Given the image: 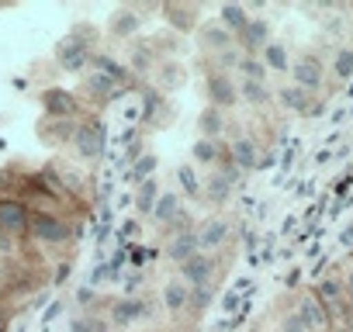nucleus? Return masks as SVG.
I'll return each instance as SVG.
<instances>
[{"label": "nucleus", "instance_id": "f257e3e1", "mask_svg": "<svg viewBox=\"0 0 353 332\" xmlns=\"http://www.w3.org/2000/svg\"><path fill=\"white\" fill-rule=\"evenodd\" d=\"M90 25H77V32H70L59 45H56V59H59V66L66 70V73H80V70H87L90 66V56H94V49H90ZM97 35V32H94Z\"/></svg>", "mask_w": 353, "mask_h": 332}, {"label": "nucleus", "instance_id": "f03ea898", "mask_svg": "<svg viewBox=\"0 0 353 332\" xmlns=\"http://www.w3.org/2000/svg\"><path fill=\"white\" fill-rule=\"evenodd\" d=\"M28 232H32V239L49 242V246H63V242H70V239H73L70 222H66V218H59V215H52V211H35V215H32V222H28Z\"/></svg>", "mask_w": 353, "mask_h": 332}, {"label": "nucleus", "instance_id": "7ed1b4c3", "mask_svg": "<svg viewBox=\"0 0 353 332\" xmlns=\"http://www.w3.org/2000/svg\"><path fill=\"white\" fill-rule=\"evenodd\" d=\"M215 273H219V263L212 253H198L191 260L181 263V280L194 291V287H212L215 284Z\"/></svg>", "mask_w": 353, "mask_h": 332}, {"label": "nucleus", "instance_id": "20e7f679", "mask_svg": "<svg viewBox=\"0 0 353 332\" xmlns=\"http://www.w3.org/2000/svg\"><path fill=\"white\" fill-rule=\"evenodd\" d=\"M28 222H32V211L21 198H0V232H8L14 239L28 232Z\"/></svg>", "mask_w": 353, "mask_h": 332}, {"label": "nucleus", "instance_id": "39448f33", "mask_svg": "<svg viewBox=\"0 0 353 332\" xmlns=\"http://www.w3.org/2000/svg\"><path fill=\"white\" fill-rule=\"evenodd\" d=\"M205 94H208V101H212V107H232L236 101H239V87L232 83V73H208L205 76Z\"/></svg>", "mask_w": 353, "mask_h": 332}, {"label": "nucleus", "instance_id": "423d86ee", "mask_svg": "<svg viewBox=\"0 0 353 332\" xmlns=\"http://www.w3.org/2000/svg\"><path fill=\"white\" fill-rule=\"evenodd\" d=\"M42 107H46V118H56V121H70L73 114H80V101L63 87L42 90Z\"/></svg>", "mask_w": 353, "mask_h": 332}, {"label": "nucleus", "instance_id": "0eeeda50", "mask_svg": "<svg viewBox=\"0 0 353 332\" xmlns=\"http://www.w3.org/2000/svg\"><path fill=\"white\" fill-rule=\"evenodd\" d=\"M152 315V301L149 298H118L114 304H111V322L114 325H121V329H128V325H135V322H142V318H149Z\"/></svg>", "mask_w": 353, "mask_h": 332}, {"label": "nucleus", "instance_id": "6e6552de", "mask_svg": "<svg viewBox=\"0 0 353 332\" xmlns=\"http://www.w3.org/2000/svg\"><path fill=\"white\" fill-rule=\"evenodd\" d=\"M73 142H77V152L83 159H101L104 156V125L101 121L97 125H90V121L77 125L73 128Z\"/></svg>", "mask_w": 353, "mask_h": 332}, {"label": "nucleus", "instance_id": "1a4fd4ad", "mask_svg": "<svg viewBox=\"0 0 353 332\" xmlns=\"http://www.w3.org/2000/svg\"><path fill=\"white\" fill-rule=\"evenodd\" d=\"M198 246H201V253H212V249H219V246H225V239L232 236V222L229 218H222V215H215V218H205V222H198Z\"/></svg>", "mask_w": 353, "mask_h": 332}, {"label": "nucleus", "instance_id": "9d476101", "mask_svg": "<svg viewBox=\"0 0 353 332\" xmlns=\"http://www.w3.org/2000/svg\"><path fill=\"white\" fill-rule=\"evenodd\" d=\"M184 211V198L176 194V191H163L159 194V201H156V208H152V222H156V229L159 232H166L170 225H173V218Z\"/></svg>", "mask_w": 353, "mask_h": 332}, {"label": "nucleus", "instance_id": "9b49d317", "mask_svg": "<svg viewBox=\"0 0 353 332\" xmlns=\"http://www.w3.org/2000/svg\"><path fill=\"white\" fill-rule=\"evenodd\" d=\"M291 76H294V87H301V90H319L322 87V63L315 59V56H301L294 66H291Z\"/></svg>", "mask_w": 353, "mask_h": 332}, {"label": "nucleus", "instance_id": "f8f14e48", "mask_svg": "<svg viewBox=\"0 0 353 332\" xmlns=\"http://www.w3.org/2000/svg\"><path fill=\"white\" fill-rule=\"evenodd\" d=\"M298 318H301V325L312 332V329H325L329 325V308L319 301V294H305L301 301H298V311H294Z\"/></svg>", "mask_w": 353, "mask_h": 332}, {"label": "nucleus", "instance_id": "ddd939ff", "mask_svg": "<svg viewBox=\"0 0 353 332\" xmlns=\"http://www.w3.org/2000/svg\"><path fill=\"white\" fill-rule=\"evenodd\" d=\"M188 304H191V287L181 277H170L163 284V308L170 315H181V311H188Z\"/></svg>", "mask_w": 353, "mask_h": 332}, {"label": "nucleus", "instance_id": "4468645a", "mask_svg": "<svg viewBox=\"0 0 353 332\" xmlns=\"http://www.w3.org/2000/svg\"><path fill=\"white\" fill-rule=\"evenodd\" d=\"M225 152H229V159L239 166L243 174L256 170V163H260V159H256V138H250V135H239V138H232Z\"/></svg>", "mask_w": 353, "mask_h": 332}, {"label": "nucleus", "instance_id": "2eb2a0df", "mask_svg": "<svg viewBox=\"0 0 353 332\" xmlns=\"http://www.w3.org/2000/svg\"><path fill=\"white\" fill-rule=\"evenodd\" d=\"M142 28V14H139V8H121V11H114L111 14V21H108V32H111V39H132L135 32Z\"/></svg>", "mask_w": 353, "mask_h": 332}, {"label": "nucleus", "instance_id": "dca6fc26", "mask_svg": "<svg viewBox=\"0 0 353 332\" xmlns=\"http://www.w3.org/2000/svg\"><path fill=\"white\" fill-rule=\"evenodd\" d=\"M201 253V246H198V232H176V236H170V242H166V256L181 267L184 260H191V256H198Z\"/></svg>", "mask_w": 353, "mask_h": 332}, {"label": "nucleus", "instance_id": "f3484780", "mask_svg": "<svg viewBox=\"0 0 353 332\" xmlns=\"http://www.w3.org/2000/svg\"><path fill=\"white\" fill-rule=\"evenodd\" d=\"M90 66H94V73H104L108 80H114L118 87H125L128 80H132V70H128V63H118L114 56H108V52H94L90 56Z\"/></svg>", "mask_w": 353, "mask_h": 332}, {"label": "nucleus", "instance_id": "a211bd4d", "mask_svg": "<svg viewBox=\"0 0 353 332\" xmlns=\"http://www.w3.org/2000/svg\"><path fill=\"white\" fill-rule=\"evenodd\" d=\"M198 45L219 56V52H225L232 45V35L222 28V21H208L205 28H198Z\"/></svg>", "mask_w": 353, "mask_h": 332}, {"label": "nucleus", "instance_id": "6ab92c4d", "mask_svg": "<svg viewBox=\"0 0 353 332\" xmlns=\"http://www.w3.org/2000/svg\"><path fill=\"white\" fill-rule=\"evenodd\" d=\"M229 198H232V184H229L219 170H212V174L205 177V184H201V201H208V205L222 208Z\"/></svg>", "mask_w": 353, "mask_h": 332}, {"label": "nucleus", "instance_id": "aec40b11", "mask_svg": "<svg viewBox=\"0 0 353 332\" xmlns=\"http://www.w3.org/2000/svg\"><path fill=\"white\" fill-rule=\"evenodd\" d=\"M83 90H87L97 104H108V101L121 97V90H125V87H118V83H114V80H108L104 73H90V76L83 80Z\"/></svg>", "mask_w": 353, "mask_h": 332}, {"label": "nucleus", "instance_id": "412c9836", "mask_svg": "<svg viewBox=\"0 0 353 332\" xmlns=\"http://www.w3.org/2000/svg\"><path fill=\"white\" fill-rule=\"evenodd\" d=\"M191 159L201 163V166H219V163L225 159V149H222L219 138H198V142L191 145Z\"/></svg>", "mask_w": 353, "mask_h": 332}, {"label": "nucleus", "instance_id": "4be33fe9", "mask_svg": "<svg viewBox=\"0 0 353 332\" xmlns=\"http://www.w3.org/2000/svg\"><path fill=\"white\" fill-rule=\"evenodd\" d=\"M239 42L246 45L250 56H256V49H267V45H270V25H267V21H250L246 32L239 35Z\"/></svg>", "mask_w": 353, "mask_h": 332}, {"label": "nucleus", "instance_id": "5701e85b", "mask_svg": "<svg viewBox=\"0 0 353 332\" xmlns=\"http://www.w3.org/2000/svg\"><path fill=\"white\" fill-rule=\"evenodd\" d=\"M219 21H222V28H225L229 35H243L246 25H250V14H246L243 4H225V8L219 11Z\"/></svg>", "mask_w": 353, "mask_h": 332}, {"label": "nucleus", "instance_id": "b1692460", "mask_svg": "<svg viewBox=\"0 0 353 332\" xmlns=\"http://www.w3.org/2000/svg\"><path fill=\"white\" fill-rule=\"evenodd\" d=\"M281 104L288 107V111H294V114H308L312 111V94L308 90H301V87H281Z\"/></svg>", "mask_w": 353, "mask_h": 332}, {"label": "nucleus", "instance_id": "393cba45", "mask_svg": "<svg viewBox=\"0 0 353 332\" xmlns=\"http://www.w3.org/2000/svg\"><path fill=\"white\" fill-rule=\"evenodd\" d=\"M198 128H201V138H219V135L225 132V114L208 104V107L201 111V118H198Z\"/></svg>", "mask_w": 353, "mask_h": 332}, {"label": "nucleus", "instance_id": "a878e982", "mask_svg": "<svg viewBox=\"0 0 353 332\" xmlns=\"http://www.w3.org/2000/svg\"><path fill=\"white\" fill-rule=\"evenodd\" d=\"M156 201H159V187H156V180L139 184V191H135V211H139V215H152Z\"/></svg>", "mask_w": 353, "mask_h": 332}, {"label": "nucleus", "instance_id": "bb28decb", "mask_svg": "<svg viewBox=\"0 0 353 332\" xmlns=\"http://www.w3.org/2000/svg\"><path fill=\"white\" fill-rule=\"evenodd\" d=\"M176 180H181V187H184V198L201 201V180H198V174H194V166H191V163L176 166Z\"/></svg>", "mask_w": 353, "mask_h": 332}, {"label": "nucleus", "instance_id": "cd10ccee", "mask_svg": "<svg viewBox=\"0 0 353 332\" xmlns=\"http://www.w3.org/2000/svg\"><path fill=\"white\" fill-rule=\"evenodd\" d=\"M156 166H159V159H156L152 152H145V156L132 166V170L125 174V180H128V184H145V180H152V170H156Z\"/></svg>", "mask_w": 353, "mask_h": 332}, {"label": "nucleus", "instance_id": "c85d7f7f", "mask_svg": "<svg viewBox=\"0 0 353 332\" xmlns=\"http://www.w3.org/2000/svg\"><path fill=\"white\" fill-rule=\"evenodd\" d=\"M236 70L243 73V80H260V83H267V63H263L260 56H250V52H246Z\"/></svg>", "mask_w": 353, "mask_h": 332}, {"label": "nucleus", "instance_id": "c756f323", "mask_svg": "<svg viewBox=\"0 0 353 332\" xmlns=\"http://www.w3.org/2000/svg\"><path fill=\"white\" fill-rule=\"evenodd\" d=\"M39 135H42V138H49V145H56V142L73 138V125H70V121H56V118H49V121L39 128Z\"/></svg>", "mask_w": 353, "mask_h": 332}, {"label": "nucleus", "instance_id": "7c9ffc66", "mask_svg": "<svg viewBox=\"0 0 353 332\" xmlns=\"http://www.w3.org/2000/svg\"><path fill=\"white\" fill-rule=\"evenodd\" d=\"M239 97L250 101V104H267L270 101V87L260 83V80H243L239 83Z\"/></svg>", "mask_w": 353, "mask_h": 332}, {"label": "nucleus", "instance_id": "2f4dec72", "mask_svg": "<svg viewBox=\"0 0 353 332\" xmlns=\"http://www.w3.org/2000/svg\"><path fill=\"white\" fill-rule=\"evenodd\" d=\"M152 63H156L152 45L139 42V45H135V52H132V59H128V70H132V73H145V70H152Z\"/></svg>", "mask_w": 353, "mask_h": 332}, {"label": "nucleus", "instance_id": "473e14b6", "mask_svg": "<svg viewBox=\"0 0 353 332\" xmlns=\"http://www.w3.org/2000/svg\"><path fill=\"white\" fill-rule=\"evenodd\" d=\"M263 63H267V70H277V73H284L288 70V49L281 45V42H270L267 49H263V56H260Z\"/></svg>", "mask_w": 353, "mask_h": 332}, {"label": "nucleus", "instance_id": "72a5a7b5", "mask_svg": "<svg viewBox=\"0 0 353 332\" xmlns=\"http://www.w3.org/2000/svg\"><path fill=\"white\" fill-rule=\"evenodd\" d=\"M166 18H170V25H173V28L191 32V28H194L198 11H194V8H166Z\"/></svg>", "mask_w": 353, "mask_h": 332}, {"label": "nucleus", "instance_id": "f704fd0d", "mask_svg": "<svg viewBox=\"0 0 353 332\" xmlns=\"http://www.w3.org/2000/svg\"><path fill=\"white\" fill-rule=\"evenodd\" d=\"M319 301H322L325 308H332L336 301H343V284H339L336 277H325V280L319 284Z\"/></svg>", "mask_w": 353, "mask_h": 332}, {"label": "nucleus", "instance_id": "c9c22d12", "mask_svg": "<svg viewBox=\"0 0 353 332\" xmlns=\"http://www.w3.org/2000/svg\"><path fill=\"white\" fill-rule=\"evenodd\" d=\"M332 70H336V76H339V80H346V76L353 73V49H343V52L336 56Z\"/></svg>", "mask_w": 353, "mask_h": 332}, {"label": "nucleus", "instance_id": "e433bc0d", "mask_svg": "<svg viewBox=\"0 0 353 332\" xmlns=\"http://www.w3.org/2000/svg\"><path fill=\"white\" fill-rule=\"evenodd\" d=\"M208 304H212V287H194V291H191V304H188V308H191V311H205Z\"/></svg>", "mask_w": 353, "mask_h": 332}, {"label": "nucleus", "instance_id": "4c0bfd02", "mask_svg": "<svg viewBox=\"0 0 353 332\" xmlns=\"http://www.w3.org/2000/svg\"><path fill=\"white\" fill-rule=\"evenodd\" d=\"M70 329H73V332H104V325H101L97 318H90V315L73 318V322H70Z\"/></svg>", "mask_w": 353, "mask_h": 332}, {"label": "nucleus", "instance_id": "58836bf2", "mask_svg": "<svg viewBox=\"0 0 353 332\" xmlns=\"http://www.w3.org/2000/svg\"><path fill=\"white\" fill-rule=\"evenodd\" d=\"M181 76H184V73H181V66H176V63H166V66H163V83H159V87H166V90H170V87L181 83Z\"/></svg>", "mask_w": 353, "mask_h": 332}, {"label": "nucleus", "instance_id": "ea45409f", "mask_svg": "<svg viewBox=\"0 0 353 332\" xmlns=\"http://www.w3.org/2000/svg\"><path fill=\"white\" fill-rule=\"evenodd\" d=\"M281 332H308V329L301 325V318H298V315H288V318L281 322Z\"/></svg>", "mask_w": 353, "mask_h": 332}, {"label": "nucleus", "instance_id": "a19ab883", "mask_svg": "<svg viewBox=\"0 0 353 332\" xmlns=\"http://www.w3.org/2000/svg\"><path fill=\"white\" fill-rule=\"evenodd\" d=\"M152 256H156V249H142V246L132 249V263H139V267H142L145 260H152Z\"/></svg>", "mask_w": 353, "mask_h": 332}, {"label": "nucleus", "instance_id": "79ce46f5", "mask_svg": "<svg viewBox=\"0 0 353 332\" xmlns=\"http://www.w3.org/2000/svg\"><path fill=\"white\" fill-rule=\"evenodd\" d=\"M94 298H97V291H94V287H90V284H87V287H80V291H77V301H80V304H83V308H87V304H90V301H94Z\"/></svg>", "mask_w": 353, "mask_h": 332}, {"label": "nucleus", "instance_id": "37998d69", "mask_svg": "<svg viewBox=\"0 0 353 332\" xmlns=\"http://www.w3.org/2000/svg\"><path fill=\"white\" fill-rule=\"evenodd\" d=\"M14 253V239L8 232H0V256H11Z\"/></svg>", "mask_w": 353, "mask_h": 332}, {"label": "nucleus", "instance_id": "c03bdc74", "mask_svg": "<svg viewBox=\"0 0 353 332\" xmlns=\"http://www.w3.org/2000/svg\"><path fill=\"white\" fill-rule=\"evenodd\" d=\"M59 311H63V301H52V304H49V311H46V322H52Z\"/></svg>", "mask_w": 353, "mask_h": 332}, {"label": "nucleus", "instance_id": "a18cd8bd", "mask_svg": "<svg viewBox=\"0 0 353 332\" xmlns=\"http://www.w3.org/2000/svg\"><path fill=\"white\" fill-rule=\"evenodd\" d=\"M11 180H14V177H11V170H0V191H8V187H11Z\"/></svg>", "mask_w": 353, "mask_h": 332}, {"label": "nucleus", "instance_id": "49530a36", "mask_svg": "<svg viewBox=\"0 0 353 332\" xmlns=\"http://www.w3.org/2000/svg\"><path fill=\"white\" fill-rule=\"evenodd\" d=\"M66 277H70V263H66V267H59V270H56V284H63V280H66Z\"/></svg>", "mask_w": 353, "mask_h": 332}, {"label": "nucleus", "instance_id": "de8ad7c7", "mask_svg": "<svg viewBox=\"0 0 353 332\" xmlns=\"http://www.w3.org/2000/svg\"><path fill=\"white\" fill-rule=\"evenodd\" d=\"M139 284H142V273H132V277H128V291H135Z\"/></svg>", "mask_w": 353, "mask_h": 332}, {"label": "nucleus", "instance_id": "09e8293b", "mask_svg": "<svg viewBox=\"0 0 353 332\" xmlns=\"http://www.w3.org/2000/svg\"><path fill=\"white\" fill-rule=\"evenodd\" d=\"M236 304H239V298H236V294H225V311H232Z\"/></svg>", "mask_w": 353, "mask_h": 332}, {"label": "nucleus", "instance_id": "8fccbe9b", "mask_svg": "<svg viewBox=\"0 0 353 332\" xmlns=\"http://www.w3.org/2000/svg\"><path fill=\"white\" fill-rule=\"evenodd\" d=\"M339 242H346V246H353V225H350V229H346V232L339 236Z\"/></svg>", "mask_w": 353, "mask_h": 332}, {"label": "nucleus", "instance_id": "3c124183", "mask_svg": "<svg viewBox=\"0 0 353 332\" xmlns=\"http://www.w3.org/2000/svg\"><path fill=\"white\" fill-rule=\"evenodd\" d=\"M346 291H350V298H353V273H350V280H346Z\"/></svg>", "mask_w": 353, "mask_h": 332}, {"label": "nucleus", "instance_id": "603ef678", "mask_svg": "<svg viewBox=\"0 0 353 332\" xmlns=\"http://www.w3.org/2000/svg\"><path fill=\"white\" fill-rule=\"evenodd\" d=\"M336 332H350V329H336Z\"/></svg>", "mask_w": 353, "mask_h": 332}]
</instances>
